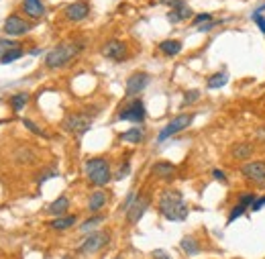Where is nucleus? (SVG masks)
<instances>
[{
    "instance_id": "43",
    "label": "nucleus",
    "mask_w": 265,
    "mask_h": 259,
    "mask_svg": "<svg viewBox=\"0 0 265 259\" xmlns=\"http://www.w3.org/2000/svg\"><path fill=\"white\" fill-rule=\"evenodd\" d=\"M63 259H68V257H63Z\"/></svg>"
},
{
    "instance_id": "34",
    "label": "nucleus",
    "mask_w": 265,
    "mask_h": 259,
    "mask_svg": "<svg viewBox=\"0 0 265 259\" xmlns=\"http://www.w3.org/2000/svg\"><path fill=\"white\" fill-rule=\"evenodd\" d=\"M251 19H253V23L259 27V31L265 35V17H263L261 13H253V17H251Z\"/></svg>"
},
{
    "instance_id": "21",
    "label": "nucleus",
    "mask_w": 265,
    "mask_h": 259,
    "mask_svg": "<svg viewBox=\"0 0 265 259\" xmlns=\"http://www.w3.org/2000/svg\"><path fill=\"white\" fill-rule=\"evenodd\" d=\"M76 224V216L74 214H68V216H57L55 220H51L49 222V226L53 229V231H68L70 226H74Z\"/></svg>"
},
{
    "instance_id": "11",
    "label": "nucleus",
    "mask_w": 265,
    "mask_h": 259,
    "mask_svg": "<svg viewBox=\"0 0 265 259\" xmlns=\"http://www.w3.org/2000/svg\"><path fill=\"white\" fill-rule=\"evenodd\" d=\"M149 196H137L135 202H132L126 210V222L128 224H137L141 220V216L145 214V210L149 208Z\"/></svg>"
},
{
    "instance_id": "22",
    "label": "nucleus",
    "mask_w": 265,
    "mask_h": 259,
    "mask_svg": "<svg viewBox=\"0 0 265 259\" xmlns=\"http://www.w3.org/2000/svg\"><path fill=\"white\" fill-rule=\"evenodd\" d=\"M230 155L235 159H249L253 155V145L251 143H237L230 151Z\"/></svg>"
},
{
    "instance_id": "24",
    "label": "nucleus",
    "mask_w": 265,
    "mask_h": 259,
    "mask_svg": "<svg viewBox=\"0 0 265 259\" xmlns=\"http://www.w3.org/2000/svg\"><path fill=\"white\" fill-rule=\"evenodd\" d=\"M27 102H29V94H25V92L11 96V106H13L15 112H21V110L27 106Z\"/></svg>"
},
{
    "instance_id": "40",
    "label": "nucleus",
    "mask_w": 265,
    "mask_h": 259,
    "mask_svg": "<svg viewBox=\"0 0 265 259\" xmlns=\"http://www.w3.org/2000/svg\"><path fill=\"white\" fill-rule=\"evenodd\" d=\"M212 25H214V21H212V23H206V25H200V27H198V31L206 33V31H210V29H212Z\"/></svg>"
},
{
    "instance_id": "27",
    "label": "nucleus",
    "mask_w": 265,
    "mask_h": 259,
    "mask_svg": "<svg viewBox=\"0 0 265 259\" xmlns=\"http://www.w3.org/2000/svg\"><path fill=\"white\" fill-rule=\"evenodd\" d=\"M245 212H247V206H243V204H239V202H237V204L230 208V214H228V220H226V222H228V224H233V222H235L237 218H241Z\"/></svg>"
},
{
    "instance_id": "2",
    "label": "nucleus",
    "mask_w": 265,
    "mask_h": 259,
    "mask_svg": "<svg viewBox=\"0 0 265 259\" xmlns=\"http://www.w3.org/2000/svg\"><path fill=\"white\" fill-rule=\"evenodd\" d=\"M82 49H84L82 43H76V41H72V43H59V45H55V47L45 55V66H47L49 70L63 68V66H68Z\"/></svg>"
},
{
    "instance_id": "7",
    "label": "nucleus",
    "mask_w": 265,
    "mask_h": 259,
    "mask_svg": "<svg viewBox=\"0 0 265 259\" xmlns=\"http://www.w3.org/2000/svg\"><path fill=\"white\" fill-rule=\"evenodd\" d=\"M145 116H147V112H145V104L141 100H130L118 112V120H130V122H137V124L143 122Z\"/></svg>"
},
{
    "instance_id": "8",
    "label": "nucleus",
    "mask_w": 265,
    "mask_h": 259,
    "mask_svg": "<svg viewBox=\"0 0 265 259\" xmlns=\"http://www.w3.org/2000/svg\"><path fill=\"white\" fill-rule=\"evenodd\" d=\"M241 174L245 180L255 182V184H263L265 182V159H255V161H247L241 166Z\"/></svg>"
},
{
    "instance_id": "9",
    "label": "nucleus",
    "mask_w": 265,
    "mask_h": 259,
    "mask_svg": "<svg viewBox=\"0 0 265 259\" xmlns=\"http://www.w3.org/2000/svg\"><path fill=\"white\" fill-rule=\"evenodd\" d=\"M149 80H151V76L145 74V72H135V74H130L128 80H126V88H124L126 96L132 98V96L141 94V92L149 86Z\"/></svg>"
},
{
    "instance_id": "12",
    "label": "nucleus",
    "mask_w": 265,
    "mask_h": 259,
    "mask_svg": "<svg viewBox=\"0 0 265 259\" xmlns=\"http://www.w3.org/2000/svg\"><path fill=\"white\" fill-rule=\"evenodd\" d=\"M170 7H172V11H170V15H168L170 23L178 25V23H182V21L194 19V17H192V15H194L192 9L184 3V0H170Z\"/></svg>"
},
{
    "instance_id": "4",
    "label": "nucleus",
    "mask_w": 265,
    "mask_h": 259,
    "mask_svg": "<svg viewBox=\"0 0 265 259\" xmlns=\"http://www.w3.org/2000/svg\"><path fill=\"white\" fill-rule=\"evenodd\" d=\"M90 126H92V118L88 114H82V112H72L63 118L65 133H70L74 137H84Z\"/></svg>"
},
{
    "instance_id": "10",
    "label": "nucleus",
    "mask_w": 265,
    "mask_h": 259,
    "mask_svg": "<svg viewBox=\"0 0 265 259\" xmlns=\"http://www.w3.org/2000/svg\"><path fill=\"white\" fill-rule=\"evenodd\" d=\"M102 55L112 59V61H122L126 55H128V49H126V43L118 41V39H110L102 45Z\"/></svg>"
},
{
    "instance_id": "15",
    "label": "nucleus",
    "mask_w": 265,
    "mask_h": 259,
    "mask_svg": "<svg viewBox=\"0 0 265 259\" xmlns=\"http://www.w3.org/2000/svg\"><path fill=\"white\" fill-rule=\"evenodd\" d=\"M151 174L159 180H172L176 176V166L170 161H157V164H153Z\"/></svg>"
},
{
    "instance_id": "33",
    "label": "nucleus",
    "mask_w": 265,
    "mask_h": 259,
    "mask_svg": "<svg viewBox=\"0 0 265 259\" xmlns=\"http://www.w3.org/2000/svg\"><path fill=\"white\" fill-rule=\"evenodd\" d=\"M15 47H19V43H15L11 39H0V57H3L9 49H15Z\"/></svg>"
},
{
    "instance_id": "38",
    "label": "nucleus",
    "mask_w": 265,
    "mask_h": 259,
    "mask_svg": "<svg viewBox=\"0 0 265 259\" xmlns=\"http://www.w3.org/2000/svg\"><path fill=\"white\" fill-rule=\"evenodd\" d=\"M212 176H214V180L226 184V174H224V172H220V170H212Z\"/></svg>"
},
{
    "instance_id": "26",
    "label": "nucleus",
    "mask_w": 265,
    "mask_h": 259,
    "mask_svg": "<svg viewBox=\"0 0 265 259\" xmlns=\"http://www.w3.org/2000/svg\"><path fill=\"white\" fill-rule=\"evenodd\" d=\"M19 57H23V49H21V45L15 47V49H9L3 57H0V61H3V63H11V61H15V59H19Z\"/></svg>"
},
{
    "instance_id": "20",
    "label": "nucleus",
    "mask_w": 265,
    "mask_h": 259,
    "mask_svg": "<svg viewBox=\"0 0 265 259\" xmlns=\"http://www.w3.org/2000/svg\"><path fill=\"white\" fill-rule=\"evenodd\" d=\"M68 208H70V200H68L65 196H59L57 200H53V202L49 204L47 212H51V214H55V216H63Z\"/></svg>"
},
{
    "instance_id": "29",
    "label": "nucleus",
    "mask_w": 265,
    "mask_h": 259,
    "mask_svg": "<svg viewBox=\"0 0 265 259\" xmlns=\"http://www.w3.org/2000/svg\"><path fill=\"white\" fill-rule=\"evenodd\" d=\"M102 220H104V216H92V218H88L86 222H82L80 231H82V233H88V231H92L96 224H100Z\"/></svg>"
},
{
    "instance_id": "16",
    "label": "nucleus",
    "mask_w": 265,
    "mask_h": 259,
    "mask_svg": "<svg viewBox=\"0 0 265 259\" xmlns=\"http://www.w3.org/2000/svg\"><path fill=\"white\" fill-rule=\"evenodd\" d=\"M23 11L31 19H41L45 15V7H43L41 0H23Z\"/></svg>"
},
{
    "instance_id": "36",
    "label": "nucleus",
    "mask_w": 265,
    "mask_h": 259,
    "mask_svg": "<svg viewBox=\"0 0 265 259\" xmlns=\"http://www.w3.org/2000/svg\"><path fill=\"white\" fill-rule=\"evenodd\" d=\"M128 172H130V166H128V161H124V164H122V168L116 172V180H122L124 176H128Z\"/></svg>"
},
{
    "instance_id": "5",
    "label": "nucleus",
    "mask_w": 265,
    "mask_h": 259,
    "mask_svg": "<svg viewBox=\"0 0 265 259\" xmlns=\"http://www.w3.org/2000/svg\"><path fill=\"white\" fill-rule=\"evenodd\" d=\"M192 120H194V114H192V112H188V114H178L176 118H172V120L161 128V131H159L157 141L161 143V141H165V139H170V137L182 133L184 128H188V126L192 124Z\"/></svg>"
},
{
    "instance_id": "41",
    "label": "nucleus",
    "mask_w": 265,
    "mask_h": 259,
    "mask_svg": "<svg viewBox=\"0 0 265 259\" xmlns=\"http://www.w3.org/2000/svg\"><path fill=\"white\" fill-rule=\"evenodd\" d=\"M259 11H265V5H261V7H259ZM259 11H255V13H259Z\"/></svg>"
},
{
    "instance_id": "6",
    "label": "nucleus",
    "mask_w": 265,
    "mask_h": 259,
    "mask_svg": "<svg viewBox=\"0 0 265 259\" xmlns=\"http://www.w3.org/2000/svg\"><path fill=\"white\" fill-rule=\"evenodd\" d=\"M108 241H110V233H106V231H96V233H92V235H88L86 239H84V243L78 247V253H98L100 249H104L106 245H108Z\"/></svg>"
},
{
    "instance_id": "17",
    "label": "nucleus",
    "mask_w": 265,
    "mask_h": 259,
    "mask_svg": "<svg viewBox=\"0 0 265 259\" xmlns=\"http://www.w3.org/2000/svg\"><path fill=\"white\" fill-rule=\"evenodd\" d=\"M106 200H108V196H106L104 190H96V192H92L90 198H88V210H90V212H98V210L106 204Z\"/></svg>"
},
{
    "instance_id": "14",
    "label": "nucleus",
    "mask_w": 265,
    "mask_h": 259,
    "mask_svg": "<svg viewBox=\"0 0 265 259\" xmlns=\"http://www.w3.org/2000/svg\"><path fill=\"white\" fill-rule=\"evenodd\" d=\"M31 31V25L27 21H23L19 15H11L7 21H5V33L9 37H19V35H25Z\"/></svg>"
},
{
    "instance_id": "30",
    "label": "nucleus",
    "mask_w": 265,
    "mask_h": 259,
    "mask_svg": "<svg viewBox=\"0 0 265 259\" xmlns=\"http://www.w3.org/2000/svg\"><path fill=\"white\" fill-rule=\"evenodd\" d=\"M23 124H25V126L29 128V131H31L33 135H39V137H47V133L43 131V128H39V126H37V124H35V122L31 120V118H23Z\"/></svg>"
},
{
    "instance_id": "32",
    "label": "nucleus",
    "mask_w": 265,
    "mask_h": 259,
    "mask_svg": "<svg viewBox=\"0 0 265 259\" xmlns=\"http://www.w3.org/2000/svg\"><path fill=\"white\" fill-rule=\"evenodd\" d=\"M212 21H214L212 15L202 13V15H196V17L192 19V25H194V27H200V25H206V23H212Z\"/></svg>"
},
{
    "instance_id": "31",
    "label": "nucleus",
    "mask_w": 265,
    "mask_h": 259,
    "mask_svg": "<svg viewBox=\"0 0 265 259\" xmlns=\"http://www.w3.org/2000/svg\"><path fill=\"white\" fill-rule=\"evenodd\" d=\"M255 200H257V194H255V192H243V194H241V198H239V204H243V206L251 208Z\"/></svg>"
},
{
    "instance_id": "19",
    "label": "nucleus",
    "mask_w": 265,
    "mask_h": 259,
    "mask_svg": "<svg viewBox=\"0 0 265 259\" xmlns=\"http://www.w3.org/2000/svg\"><path fill=\"white\" fill-rule=\"evenodd\" d=\"M145 139V131H143V128L141 126H135V128H128V131L126 133H122L120 135V141H126V143H141Z\"/></svg>"
},
{
    "instance_id": "37",
    "label": "nucleus",
    "mask_w": 265,
    "mask_h": 259,
    "mask_svg": "<svg viewBox=\"0 0 265 259\" xmlns=\"http://www.w3.org/2000/svg\"><path fill=\"white\" fill-rule=\"evenodd\" d=\"M263 206H265V196H261V198L257 196V200L253 202V206H251V210H255V212H257V210H261Z\"/></svg>"
},
{
    "instance_id": "28",
    "label": "nucleus",
    "mask_w": 265,
    "mask_h": 259,
    "mask_svg": "<svg viewBox=\"0 0 265 259\" xmlns=\"http://www.w3.org/2000/svg\"><path fill=\"white\" fill-rule=\"evenodd\" d=\"M198 100H200V90H188V92L184 94L182 106H190V104H194V102H198Z\"/></svg>"
},
{
    "instance_id": "25",
    "label": "nucleus",
    "mask_w": 265,
    "mask_h": 259,
    "mask_svg": "<svg viewBox=\"0 0 265 259\" xmlns=\"http://www.w3.org/2000/svg\"><path fill=\"white\" fill-rule=\"evenodd\" d=\"M182 249L186 251V255H196L200 251V245L194 237H184L182 239Z\"/></svg>"
},
{
    "instance_id": "1",
    "label": "nucleus",
    "mask_w": 265,
    "mask_h": 259,
    "mask_svg": "<svg viewBox=\"0 0 265 259\" xmlns=\"http://www.w3.org/2000/svg\"><path fill=\"white\" fill-rule=\"evenodd\" d=\"M159 212L163 218L172 222H182L188 218V204L184 202V196L176 190H168L159 198Z\"/></svg>"
},
{
    "instance_id": "39",
    "label": "nucleus",
    "mask_w": 265,
    "mask_h": 259,
    "mask_svg": "<svg viewBox=\"0 0 265 259\" xmlns=\"http://www.w3.org/2000/svg\"><path fill=\"white\" fill-rule=\"evenodd\" d=\"M153 257H155V259H172V257H170V255H168L165 251H161V249L153 251Z\"/></svg>"
},
{
    "instance_id": "23",
    "label": "nucleus",
    "mask_w": 265,
    "mask_h": 259,
    "mask_svg": "<svg viewBox=\"0 0 265 259\" xmlns=\"http://www.w3.org/2000/svg\"><path fill=\"white\" fill-rule=\"evenodd\" d=\"M226 82H228V74H226V72H218V74H212V76L208 78L206 86H208L210 90H218V88L226 86Z\"/></svg>"
},
{
    "instance_id": "35",
    "label": "nucleus",
    "mask_w": 265,
    "mask_h": 259,
    "mask_svg": "<svg viewBox=\"0 0 265 259\" xmlns=\"http://www.w3.org/2000/svg\"><path fill=\"white\" fill-rule=\"evenodd\" d=\"M135 198H137V192H128V196H126V200L122 202V210H124V212L128 210V206H130L132 202H135Z\"/></svg>"
},
{
    "instance_id": "18",
    "label": "nucleus",
    "mask_w": 265,
    "mask_h": 259,
    "mask_svg": "<svg viewBox=\"0 0 265 259\" xmlns=\"http://www.w3.org/2000/svg\"><path fill=\"white\" fill-rule=\"evenodd\" d=\"M159 51L163 55H168V57H174V55H178L182 51V41H178V39H165V41L159 43Z\"/></svg>"
},
{
    "instance_id": "42",
    "label": "nucleus",
    "mask_w": 265,
    "mask_h": 259,
    "mask_svg": "<svg viewBox=\"0 0 265 259\" xmlns=\"http://www.w3.org/2000/svg\"><path fill=\"white\" fill-rule=\"evenodd\" d=\"M114 259H120V257H114Z\"/></svg>"
},
{
    "instance_id": "13",
    "label": "nucleus",
    "mask_w": 265,
    "mask_h": 259,
    "mask_svg": "<svg viewBox=\"0 0 265 259\" xmlns=\"http://www.w3.org/2000/svg\"><path fill=\"white\" fill-rule=\"evenodd\" d=\"M63 15H65V19L72 21V23L84 21V19L90 15V5H88V0H78V3H72L70 7H65Z\"/></svg>"
},
{
    "instance_id": "3",
    "label": "nucleus",
    "mask_w": 265,
    "mask_h": 259,
    "mask_svg": "<svg viewBox=\"0 0 265 259\" xmlns=\"http://www.w3.org/2000/svg\"><path fill=\"white\" fill-rule=\"evenodd\" d=\"M84 170H86L88 182L94 184V186H98V188L106 186V184L112 180L110 164H108V159H104V157H92V159H88L86 166H84Z\"/></svg>"
}]
</instances>
